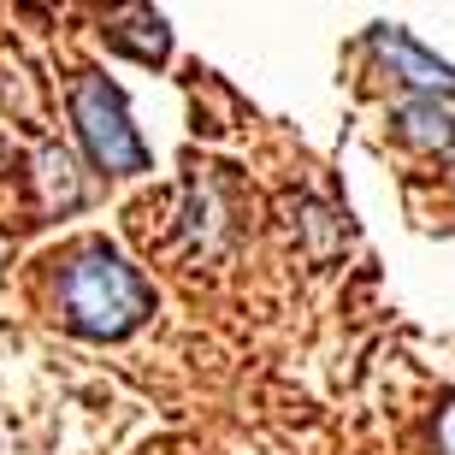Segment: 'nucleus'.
Returning a JSON list of instances; mask_svg holds the SVG:
<instances>
[{
  "instance_id": "1",
  "label": "nucleus",
  "mask_w": 455,
  "mask_h": 455,
  "mask_svg": "<svg viewBox=\"0 0 455 455\" xmlns=\"http://www.w3.org/2000/svg\"><path fill=\"white\" fill-rule=\"evenodd\" d=\"M154 314L148 278L113 249V243H84L60 267V320L89 343H118Z\"/></svg>"
},
{
  "instance_id": "2",
  "label": "nucleus",
  "mask_w": 455,
  "mask_h": 455,
  "mask_svg": "<svg viewBox=\"0 0 455 455\" xmlns=\"http://www.w3.org/2000/svg\"><path fill=\"white\" fill-rule=\"evenodd\" d=\"M66 101H71L77 142H84V154L95 160V172H107V178H136V172H148V142L136 136L131 107H124V95L107 84L101 71H77Z\"/></svg>"
},
{
  "instance_id": "3",
  "label": "nucleus",
  "mask_w": 455,
  "mask_h": 455,
  "mask_svg": "<svg viewBox=\"0 0 455 455\" xmlns=\"http://www.w3.org/2000/svg\"><path fill=\"white\" fill-rule=\"evenodd\" d=\"M372 53L390 66V77H403L408 89H420V95H455V66L432 60V53L403 36L396 24H372Z\"/></svg>"
},
{
  "instance_id": "4",
  "label": "nucleus",
  "mask_w": 455,
  "mask_h": 455,
  "mask_svg": "<svg viewBox=\"0 0 455 455\" xmlns=\"http://www.w3.org/2000/svg\"><path fill=\"white\" fill-rule=\"evenodd\" d=\"M107 42H113L118 53L142 60V66H160V60L172 53L166 18L154 12V6H142V0H124V6H113V12H107Z\"/></svg>"
},
{
  "instance_id": "5",
  "label": "nucleus",
  "mask_w": 455,
  "mask_h": 455,
  "mask_svg": "<svg viewBox=\"0 0 455 455\" xmlns=\"http://www.w3.org/2000/svg\"><path fill=\"white\" fill-rule=\"evenodd\" d=\"M396 131L426 154H450L455 148V107L438 101V95H420V101L396 107Z\"/></svg>"
},
{
  "instance_id": "6",
  "label": "nucleus",
  "mask_w": 455,
  "mask_h": 455,
  "mask_svg": "<svg viewBox=\"0 0 455 455\" xmlns=\"http://www.w3.org/2000/svg\"><path fill=\"white\" fill-rule=\"evenodd\" d=\"M36 189H42V207L48 213H71L84 207V178H77V160L66 148H36Z\"/></svg>"
},
{
  "instance_id": "7",
  "label": "nucleus",
  "mask_w": 455,
  "mask_h": 455,
  "mask_svg": "<svg viewBox=\"0 0 455 455\" xmlns=\"http://www.w3.org/2000/svg\"><path fill=\"white\" fill-rule=\"evenodd\" d=\"M438 443H443V455H455V403L443 408V420H438Z\"/></svg>"
}]
</instances>
